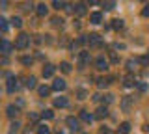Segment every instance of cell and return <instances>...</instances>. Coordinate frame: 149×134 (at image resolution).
Returning a JSON list of instances; mask_svg holds the SVG:
<instances>
[{
	"label": "cell",
	"mask_w": 149,
	"mask_h": 134,
	"mask_svg": "<svg viewBox=\"0 0 149 134\" xmlns=\"http://www.w3.org/2000/svg\"><path fill=\"white\" fill-rule=\"evenodd\" d=\"M28 45H30V35H26V34H21L17 37V41H15V49L17 50H24V49H28Z\"/></svg>",
	"instance_id": "1"
},
{
	"label": "cell",
	"mask_w": 149,
	"mask_h": 134,
	"mask_svg": "<svg viewBox=\"0 0 149 134\" xmlns=\"http://www.w3.org/2000/svg\"><path fill=\"white\" fill-rule=\"evenodd\" d=\"M90 62H91L90 52H88V50H80V52H78V67L84 69V67H86Z\"/></svg>",
	"instance_id": "2"
},
{
	"label": "cell",
	"mask_w": 149,
	"mask_h": 134,
	"mask_svg": "<svg viewBox=\"0 0 149 134\" xmlns=\"http://www.w3.org/2000/svg\"><path fill=\"white\" fill-rule=\"evenodd\" d=\"M88 43H90V47H93V49L102 47V39H101L99 34H90L88 35Z\"/></svg>",
	"instance_id": "3"
},
{
	"label": "cell",
	"mask_w": 149,
	"mask_h": 134,
	"mask_svg": "<svg viewBox=\"0 0 149 134\" xmlns=\"http://www.w3.org/2000/svg\"><path fill=\"white\" fill-rule=\"evenodd\" d=\"M132 104H134V97H130V95H125L123 99H121V110H123V112H130Z\"/></svg>",
	"instance_id": "4"
},
{
	"label": "cell",
	"mask_w": 149,
	"mask_h": 134,
	"mask_svg": "<svg viewBox=\"0 0 149 134\" xmlns=\"http://www.w3.org/2000/svg\"><path fill=\"white\" fill-rule=\"evenodd\" d=\"M95 67L99 69V71H108V60L104 56H99L95 60Z\"/></svg>",
	"instance_id": "5"
},
{
	"label": "cell",
	"mask_w": 149,
	"mask_h": 134,
	"mask_svg": "<svg viewBox=\"0 0 149 134\" xmlns=\"http://www.w3.org/2000/svg\"><path fill=\"white\" fill-rule=\"evenodd\" d=\"M67 125L73 132H80V121L77 117H67Z\"/></svg>",
	"instance_id": "6"
},
{
	"label": "cell",
	"mask_w": 149,
	"mask_h": 134,
	"mask_svg": "<svg viewBox=\"0 0 149 134\" xmlns=\"http://www.w3.org/2000/svg\"><path fill=\"white\" fill-rule=\"evenodd\" d=\"M17 87H19L17 78L13 76V75H9V76H8V93H13V91H17Z\"/></svg>",
	"instance_id": "7"
},
{
	"label": "cell",
	"mask_w": 149,
	"mask_h": 134,
	"mask_svg": "<svg viewBox=\"0 0 149 134\" xmlns=\"http://www.w3.org/2000/svg\"><path fill=\"white\" fill-rule=\"evenodd\" d=\"M6 114H8V117H9V119H15L17 115H19V106H15V104H9L8 108H6Z\"/></svg>",
	"instance_id": "8"
},
{
	"label": "cell",
	"mask_w": 149,
	"mask_h": 134,
	"mask_svg": "<svg viewBox=\"0 0 149 134\" xmlns=\"http://www.w3.org/2000/svg\"><path fill=\"white\" fill-rule=\"evenodd\" d=\"M0 50H2V54H9L13 50V45L9 43L8 39H2V43H0Z\"/></svg>",
	"instance_id": "9"
},
{
	"label": "cell",
	"mask_w": 149,
	"mask_h": 134,
	"mask_svg": "<svg viewBox=\"0 0 149 134\" xmlns=\"http://www.w3.org/2000/svg\"><path fill=\"white\" fill-rule=\"evenodd\" d=\"M123 86L125 87H132V86H138V82H136V78H134V75H127L123 78Z\"/></svg>",
	"instance_id": "10"
},
{
	"label": "cell",
	"mask_w": 149,
	"mask_h": 134,
	"mask_svg": "<svg viewBox=\"0 0 149 134\" xmlns=\"http://www.w3.org/2000/svg\"><path fill=\"white\" fill-rule=\"evenodd\" d=\"M52 90L54 91H63L65 90V80H62V78H56V80L52 82Z\"/></svg>",
	"instance_id": "11"
},
{
	"label": "cell",
	"mask_w": 149,
	"mask_h": 134,
	"mask_svg": "<svg viewBox=\"0 0 149 134\" xmlns=\"http://www.w3.org/2000/svg\"><path fill=\"white\" fill-rule=\"evenodd\" d=\"M106 115H108V108L106 106H99L97 112H95V119H104Z\"/></svg>",
	"instance_id": "12"
},
{
	"label": "cell",
	"mask_w": 149,
	"mask_h": 134,
	"mask_svg": "<svg viewBox=\"0 0 149 134\" xmlns=\"http://www.w3.org/2000/svg\"><path fill=\"white\" fill-rule=\"evenodd\" d=\"M67 104H69L67 97H58V99H54V106H56V108H65Z\"/></svg>",
	"instance_id": "13"
},
{
	"label": "cell",
	"mask_w": 149,
	"mask_h": 134,
	"mask_svg": "<svg viewBox=\"0 0 149 134\" xmlns=\"http://www.w3.org/2000/svg\"><path fill=\"white\" fill-rule=\"evenodd\" d=\"M101 21H102V13L95 11V13L90 15V22H91V24H101Z\"/></svg>",
	"instance_id": "14"
},
{
	"label": "cell",
	"mask_w": 149,
	"mask_h": 134,
	"mask_svg": "<svg viewBox=\"0 0 149 134\" xmlns=\"http://www.w3.org/2000/svg\"><path fill=\"white\" fill-rule=\"evenodd\" d=\"M74 13H77L78 17H82V15H86V4H82V2H78V4H74Z\"/></svg>",
	"instance_id": "15"
},
{
	"label": "cell",
	"mask_w": 149,
	"mask_h": 134,
	"mask_svg": "<svg viewBox=\"0 0 149 134\" xmlns=\"http://www.w3.org/2000/svg\"><path fill=\"white\" fill-rule=\"evenodd\" d=\"M54 69H56L54 65H50V63H47V65L43 67V76H45V78L52 76V75H54Z\"/></svg>",
	"instance_id": "16"
},
{
	"label": "cell",
	"mask_w": 149,
	"mask_h": 134,
	"mask_svg": "<svg viewBox=\"0 0 149 134\" xmlns=\"http://www.w3.org/2000/svg\"><path fill=\"white\" fill-rule=\"evenodd\" d=\"M80 119H82V121H86V123H91L93 119H95V115H91L90 112H86V110H82V112H80Z\"/></svg>",
	"instance_id": "17"
},
{
	"label": "cell",
	"mask_w": 149,
	"mask_h": 134,
	"mask_svg": "<svg viewBox=\"0 0 149 134\" xmlns=\"http://www.w3.org/2000/svg\"><path fill=\"white\" fill-rule=\"evenodd\" d=\"M118 132H119V134H129V132H130V123H127V121L121 123L119 128H118Z\"/></svg>",
	"instance_id": "18"
},
{
	"label": "cell",
	"mask_w": 149,
	"mask_h": 134,
	"mask_svg": "<svg viewBox=\"0 0 149 134\" xmlns=\"http://www.w3.org/2000/svg\"><path fill=\"white\" fill-rule=\"evenodd\" d=\"M37 15H39V17H45L47 15V13H49V8H47L45 6V4H39V6H37Z\"/></svg>",
	"instance_id": "19"
},
{
	"label": "cell",
	"mask_w": 149,
	"mask_h": 134,
	"mask_svg": "<svg viewBox=\"0 0 149 134\" xmlns=\"http://www.w3.org/2000/svg\"><path fill=\"white\" fill-rule=\"evenodd\" d=\"M84 43H88V35H80V37H78V39L73 43V49H77V47H82Z\"/></svg>",
	"instance_id": "20"
},
{
	"label": "cell",
	"mask_w": 149,
	"mask_h": 134,
	"mask_svg": "<svg viewBox=\"0 0 149 134\" xmlns=\"http://www.w3.org/2000/svg\"><path fill=\"white\" fill-rule=\"evenodd\" d=\"M123 26H125V22L121 19H114V21H112V28H114V30H121Z\"/></svg>",
	"instance_id": "21"
},
{
	"label": "cell",
	"mask_w": 149,
	"mask_h": 134,
	"mask_svg": "<svg viewBox=\"0 0 149 134\" xmlns=\"http://www.w3.org/2000/svg\"><path fill=\"white\" fill-rule=\"evenodd\" d=\"M60 69H62V73L67 75V73H71V63H69V62H62V63H60Z\"/></svg>",
	"instance_id": "22"
},
{
	"label": "cell",
	"mask_w": 149,
	"mask_h": 134,
	"mask_svg": "<svg viewBox=\"0 0 149 134\" xmlns=\"http://www.w3.org/2000/svg\"><path fill=\"white\" fill-rule=\"evenodd\" d=\"M39 117H41V114H37V112H30V114H28V121H32V123H37Z\"/></svg>",
	"instance_id": "23"
},
{
	"label": "cell",
	"mask_w": 149,
	"mask_h": 134,
	"mask_svg": "<svg viewBox=\"0 0 149 134\" xmlns=\"http://www.w3.org/2000/svg\"><path fill=\"white\" fill-rule=\"evenodd\" d=\"M24 86L28 87V90L36 87V78H34V76H28V78H26V82H24Z\"/></svg>",
	"instance_id": "24"
},
{
	"label": "cell",
	"mask_w": 149,
	"mask_h": 134,
	"mask_svg": "<svg viewBox=\"0 0 149 134\" xmlns=\"http://www.w3.org/2000/svg\"><path fill=\"white\" fill-rule=\"evenodd\" d=\"M37 134H50V128L47 125H37Z\"/></svg>",
	"instance_id": "25"
},
{
	"label": "cell",
	"mask_w": 149,
	"mask_h": 134,
	"mask_svg": "<svg viewBox=\"0 0 149 134\" xmlns=\"http://www.w3.org/2000/svg\"><path fill=\"white\" fill-rule=\"evenodd\" d=\"M19 127H21V125H19V121H13L11 125H9V132H8V134H17Z\"/></svg>",
	"instance_id": "26"
},
{
	"label": "cell",
	"mask_w": 149,
	"mask_h": 134,
	"mask_svg": "<svg viewBox=\"0 0 149 134\" xmlns=\"http://www.w3.org/2000/svg\"><path fill=\"white\" fill-rule=\"evenodd\" d=\"M52 6L56 8V10H62V8H67V2H62V0H54Z\"/></svg>",
	"instance_id": "27"
},
{
	"label": "cell",
	"mask_w": 149,
	"mask_h": 134,
	"mask_svg": "<svg viewBox=\"0 0 149 134\" xmlns=\"http://www.w3.org/2000/svg\"><path fill=\"white\" fill-rule=\"evenodd\" d=\"M136 65H138V60H129V62H127V69H129L130 73L134 71V67H136Z\"/></svg>",
	"instance_id": "28"
},
{
	"label": "cell",
	"mask_w": 149,
	"mask_h": 134,
	"mask_svg": "<svg viewBox=\"0 0 149 134\" xmlns=\"http://www.w3.org/2000/svg\"><path fill=\"white\" fill-rule=\"evenodd\" d=\"M41 117H45V119H52V117H54V112H52V110H43V112H41Z\"/></svg>",
	"instance_id": "29"
},
{
	"label": "cell",
	"mask_w": 149,
	"mask_h": 134,
	"mask_svg": "<svg viewBox=\"0 0 149 134\" xmlns=\"http://www.w3.org/2000/svg\"><path fill=\"white\" fill-rule=\"evenodd\" d=\"M102 8H104L106 11H112L116 8V2H102Z\"/></svg>",
	"instance_id": "30"
},
{
	"label": "cell",
	"mask_w": 149,
	"mask_h": 134,
	"mask_svg": "<svg viewBox=\"0 0 149 134\" xmlns=\"http://www.w3.org/2000/svg\"><path fill=\"white\" fill-rule=\"evenodd\" d=\"M11 24L15 26V28H21V26H22V21H21V17H13V19H11Z\"/></svg>",
	"instance_id": "31"
},
{
	"label": "cell",
	"mask_w": 149,
	"mask_h": 134,
	"mask_svg": "<svg viewBox=\"0 0 149 134\" xmlns=\"http://www.w3.org/2000/svg\"><path fill=\"white\" fill-rule=\"evenodd\" d=\"M49 91H50V90H49L47 86H41V87H39V95H41V97H47V95H49Z\"/></svg>",
	"instance_id": "32"
},
{
	"label": "cell",
	"mask_w": 149,
	"mask_h": 134,
	"mask_svg": "<svg viewBox=\"0 0 149 134\" xmlns=\"http://www.w3.org/2000/svg\"><path fill=\"white\" fill-rule=\"evenodd\" d=\"M138 62H140V63H143V65H149V52L146 54V56H142V58H138Z\"/></svg>",
	"instance_id": "33"
},
{
	"label": "cell",
	"mask_w": 149,
	"mask_h": 134,
	"mask_svg": "<svg viewBox=\"0 0 149 134\" xmlns=\"http://www.w3.org/2000/svg\"><path fill=\"white\" fill-rule=\"evenodd\" d=\"M0 28H2V32H8V21L4 19V17L0 19Z\"/></svg>",
	"instance_id": "34"
},
{
	"label": "cell",
	"mask_w": 149,
	"mask_h": 134,
	"mask_svg": "<svg viewBox=\"0 0 149 134\" xmlns=\"http://www.w3.org/2000/svg\"><path fill=\"white\" fill-rule=\"evenodd\" d=\"M108 56H110V62L112 63H118L119 62V58H118V54H116V52H108Z\"/></svg>",
	"instance_id": "35"
},
{
	"label": "cell",
	"mask_w": 149,
	"mask_h": 134,
	"mask_svg": "<svg viewBox=\"0 0 149 134\" xmlns=\"http://www.w3.org/2000/svg\"><path fill=\"white\" fill-rule=\"evenodd\" d=\"M21 63H22V65H30V63H32V58L30 56H22L21 58Z\"/></svg>",
	"instance_id": "36"
},
{
	"label": "cell",
	"mask_w": 149,
	"mask_h": 134,
	"mask_svg": "<svg viewBox=\"0 0 149 134\" xmlns=\"http://www.w3.org/2000/svg\"><path fill=\"white\" fill-rule=\"evenodd\" d=\"M77 97H78V99H86V97H88V91L86 90H78L77 91Z\"/></svg>",
	"instance_id": "37"
},
{
	"label": "cell",
	"mask_w": 149,
	"mask_h": 134,
	"mask_svg": "<svg viewBox=\"0 0 149 134\" xmlns=\"http://www.w3.org/2000/svg\"><path fill=\"white\" fill-rule=\"evenodd\" d=\"M50 22H52L54 26H62V24H63V21H62V19H58V17H54V19L50 21Z\"/></svg>",
	"instance_id": "38"
},
{
	"label": "cell",
	"mask_w": 149,
	"mask_h": 134,
	"mask_svg": "<svg viewBox=\"0 0 149 134\" xmlns=\"http://www.w3.org/2000/svg\"><path fill=\"white\" fill-rule=\"evenodd\" d=\"M138 90L140 91H147V84L146 82H138Z\"/></svg>",
	"instance_id": "39"
},
{
	"label": "cell",
	"mask_w": 149,
	"mask_h": 134,
	"mask_svg": "<svg viewBox=\"0 0 149 134\" xmlns=\"http://www.w3.org/2000/svg\"><path fill=\"white\" fill-rule=\"evenodd\" d=\"M102 101H104V103H112V101H114V95H104V97H102Z\"/></svg>",
	"instance_id": "40"
},
{
	"label": "cell",
	"mask_w": 149,
	"mask_h": 134,
	"mask_svg": "<svg viewBox=\"0 0 149 134\" xmlns=\"http://www.w3.org/2000/svg\"><path fill=\"white\" fill-rule=\"evenodd\" d=\"M142 15L143 17H149V4H146V8L142 10Z\"/></svg>",
	"instance_id": "41"
},
{
	"label": "cell",
	"mask_w": 149,
	"mask_h": 134,
	"mask_svg": "<svg viewBox=\"0 0 149 134\" xmlns=\"http://www.w3.org/2000/svg\"><path fill=\"white\" fill-rule=\"evenodd\" d=\"M101 134H110V128H106V127H102V128H101Z\"/></svg>",
	"instance_id": "42"
},
{
	"label": "cell",
	"mask_w": 149,
	"mask_h": 134,
	"mask_svg": "<svg viewBox=\"0 0 149 134\" xmlns=\"http://www.w3.org/2000/svg\"><path fill=\"white\" fill-rule=\"evenodd\" d=\"M101 99H102V97H101V95H93V101H95V103H99V101H101Z\"/></svg>",
	"instance_id": "43"
},
{
	"label": "cell",
	"mask_w": 149,
	"mask_h": 134,
	"mask_svg": "<svg viewBox=\"0 0 149 134\" xmlns=\"http://www.w3.org/2000/svg\"><path fill=\"white\" fill-rule=\"evenodd\" d=\"M143 128H146V132H149V125H146V127H143Z\"/></svg>",
	"instance_id": "44"
},
{
	"label": "cell",
	"mask_w": 149,
	"mask_h": 134,
	"mask_svg": "<svg viewBox=\"0 0 149 134\" xmlns=\"http://www.w3.org/2000/svg\"><path fill=\"white\" fill-rule=\"evenodd\" d=\"M58 134H65V132H62V131H60V132H58Z\"/></svg>",
	"instance_id": "45"
}]
</instances>
